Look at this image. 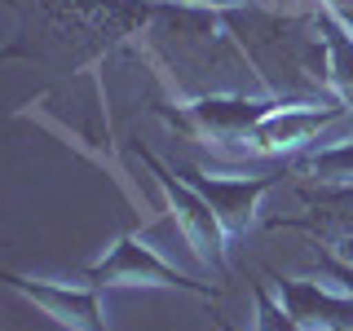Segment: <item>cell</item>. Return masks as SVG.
I'll list each match as a JSON object with an SVG mask.
<instances>
[{"label":"cell","instance_id":"obj_1","mask_svg":"<svg viewBox=\"0 0 353 331\" xmlns=\"http://www.w3.org/2000/svg\"><path fill=\"white\" fill-rule=\"evenodd\" d=\"M279 106H283L279 97H199V102H185L176 110L172 106H154V110L176 132L199 137L203 146H243V137Z\"/></svg>","mask_w":353,"mask_h":331},{"label":"cell","instance_id":"obj_2","mask_svg":"<svg viewBox=\"0 0 353 331\" xmlns=\"http://www.w3.org/2000/svg\"><path fill=\"white\" fill-rule=\"evenodd\" d=\"M137 154H141V163L150 168V177L159 181V190H163V199H168V208H172L176 225H181V234L190 239V252L208 265V270L225 274V230H221L212 203H208V199L199 194L181 172L163 168V163L154 159L146 146H137Z\"/></svg>","mask_w":353,"mask_h":331},{"label":"cell","instance_id":"obj_3","mask_svg":"<svg viewBox=\"0 0 353 331\" xmlns=\"http://www.w3.org/2000/svg\"><path fill=\"white\" fill-rule=\"evenodd\" d=\"M345 115H349V102H283L274 115H265L243 137V150L248 154H301L309 141H318Z\"/></svg>","mask_w":353,"mask_h":331},{"label":"cell","instance_id":"obj_4","mask_svg":"<svg viewBox=\"0 0 353 331\" xmlns=\"http://www.w3.org/2000/svg\"><path fill=\"white\" fill-rule=\"evenodd\" d=\"M84 283L97 287V292L102 287H181V292H194V296H216L208 283H194L181 270L163 265L150 248H141L137 234H124L97 265H88Z\"/></svg>","mask_w":353,"mask_h":331},{"label":"cell","instance_id":"obj_5","mask_svg":"<svg viewBox=\"0 0 353 331\" xmlns=\"http://www.w3.org/2000/svg\"><path fill=\"white\" fill-rule=\"evenodd\" d=\"M181 177L194 185L199 194L212 203V212L225 230V239H243L256 221L261 199L283 181V172H265V177H212L203 168H181Z\"/></svg>","mask_w":353,"mask_h":331},{"label":"cell","instance_id":"obj_6","mask_svg":"<svg viewBox=\"0 0 353 331\" xmlns=\"http://www.w3.org/2000/svg\"><path fill=\"white\" fill-rule=\"evenodd\" d=\"M301 203L309 217H279L270 230H309L314 239L331 243L345 261H353V185H301Z\"/></svg>","mask_w":353,"mask_h":331},{"label":"cell","instance_id":"obj_7","mask_svg":"<svg viewBox=\"0 0 353 331\" xmlns=\"http://www.w3.org/2000/svg\"><path fill=\"white\" fill-rule=\"evenodd\" d=\"M5 283L18 296H27L36 309H44L53 323H62L71 331H110L102 318L97 287H66V283H49V279H22V274H5Z\"/></svg>","mask_w":353,"mask_h":331},{"label":"cell","instance_id":"obj_8","mask_svg":"<svg viewBox=\"0 0 353 331\" xmlns=\"http://www.w3.org/2000/svg\"><path fill=\"white\" fill-rule=\"evenodd\" d=\"M270 283H274V292H279V301L287 305V314L305 331L353 327V296L349 292H327V287H318V283L283 279V274H274V270H270Z\"/></svg>","mask_w":353,"mask_h":331},{"label":"cell","instance_id":"obj_9","mask_svg":"<svg viewBox=\"0 0 353 331\" xmlns=\"http://www.w3.org/2000/svg\"><path fill=\"white\" fill-rule=\"evenodd\" d=\"M318 31H323V49H327V84L336 88L353 110V36L327 14V9L318 14Z\"/></svg>","mask_w":353,"mask_h":331},{"label":"cell","instance_id":"obj_10","mask_svg":"<svg viewBox=\"0 0 353 331\" xmlns=\"http://www.w3.org/2000/svg\"><path fill=\"white\" fill-rule=\"evenodd\" d=\"M292 172L309 177L314 185H353V141H336V146L296 154Z\"/></svg>","mask_w":353,"mask_h":331},{"label":"cell","instance_id":"obj_11","mask_svg":"<svg viewBox=\"0 0 353 331\" xmlns=\"http://www.w3.org/2000/svg\"><path fill=\"white\" fill-rule=\"evenodd\" d=\"M252 301H256V331H305L292 314H287L283 301H274V292L265 283L252 287Z\"/></svg>","mask_w":353,"mask_h":331},{"label":"cell","instance_id":"obj_12","mask_svg":"<svg viewBox=\"0 0 353 331\" xmlns=\"http://www.w3.org/2000/svg\"><path fill=\"white\" fill-rule=\"evenodd\" d=\"M314 265L327 274L331 283H340V292H349V296H353V261L336 257L331 248H318V252H314Z\"/></svg>","mask_w":353,"mask_h":331},{"label":"cell","instance_id":"obj_13","mask_svg":"<svg viewBox=\"0 0 353 331\" xmlns=\"http://www.w3.org/2000/svg\"><path fill=\"white\" fill-rule=\"evenodd\" d=\"M199 9H239V5H252V0H190Z\"/></svg>","mask_w":353,"mask_h":331},{"label":"cell","instance_id":"obj_14","mask_svg":"<svg viewBox=\"0 0 353 331\" xmlns=\"http://www.w3.org/2000/svg\"><path fill=\"white\" fill-rule=\"evenodd\" d=\"M221 331H234V327H230V323H221Z\"/></svg>","mask_w":353,"mask_h":331},{"label":"cell","instance_id":"obj_15","mask_svg":"<svg viewBox=\"0 0 353 331\" xmlns=\"http://www.w3.org/2000/svg\"><path fill=\"white\" fill-rule=\"evenodd\" d=\"M336 331H353V327H336Z\"/></svg>","mask_w":353,"mask_h":331}]
</instances>
